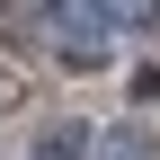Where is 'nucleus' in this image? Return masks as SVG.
I'll use <instances>...</instances> for the list:
<instances>
[{
    "mask_svg": "<svg viewBox=\"0 0 160 160\" xmlns=\"http://www.w3.org/2000/svg\"><path fill=\"white\" fill-rule=\"evenodd\" d=\"M36 18H45V45L62 53V62L98 71V62H116V45H133L160 9H133V0H62V9H36Z\"/></svg>",
    "mask_w": 160,
    "mask_h": 160,
    "instance_id": "obj_1",
    "label": "nucleus"
},
{
    "mask_svg": "<svg viewBox=\"0 0 160 160\" xmlns=\"http://www.w3.org/2000/svg\"><path fill=\"white\" fill-rule=\"evenodd\" d=\"M89 142H98L89 125H45V133H36V142H27V160H80Z\"/></svg>",
    "mask_w": 160,
    "mask_h": 160,
    "instance_id": "obj_2",
    "label": "nucleus"
},
{
    "mask_svg": "<svg viewBox=\"0 0 160 160\" xmlns=\"http://www.w3.org/2000/svg\"><path fill=\"white\" fill-rule=\"evenodd\" d=\"M89 160H151V133H142V125H107V133L89 142Z\"/></svg>",
    "mask_w": 160,
    "mask_h": 160,
    "instance_id": "obj_3",
    "label": "nucleus"
}]
</instances>
